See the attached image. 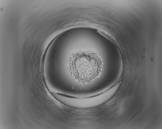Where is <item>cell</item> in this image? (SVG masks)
Returning <instances> with one entry per match:
<instances>
[{
    "instance_id": "6da1fadb",
    "label": "cell",
    "mask_w": 162,
    "mask_h": 129,
    "mask_svg": "<svg viewBox=\"0 0 162 129\" xmlns=\"http://www.w3.org/2000/svg\"><path fill=\"white\" fill-rule=\"evenodd\" d=\"M101 64L99 56L89 51L80 52L73 55L67 64L73 77L78 81L85 83L98 76Z\"/></svg>"
}]
</instances>
